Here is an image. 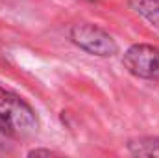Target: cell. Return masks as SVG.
Wrapping results in <instances>:
<instances>
[{
  "instance_id": "5b68a950",
  "label": "cell",
  "mask_w": 159,
  "mask_h": 158,
  "mask_svg": "<svg viewBox=\"0 0 159 158\" xmlns=\"http://www.w3.org/2000/svg\"><path fill=\"white\" fill-rule=\"evenodd\" d=\"M131 9L159 28V0H128Z\"/></svg>"
},
{
  "instance_id": "8992f818",
  "label": "cell",
  "mask_w": 159,
  "mask_h": 158,
  "mask_svg": "<svg viewBox=\"0 0 159 158\" xmlns=\"http://www.w3.org/2000/svg\"><path fill=\"white\" fill-rule=\"evenodd\" d=\"M41 155H44V156H50V155H54L50 149H34V151H30L28 153V156H41Z\"/></svg>"
},
{
  "instance_id": "6da1fadb",
  "label": "cell",
  "mask_w": 159,
  "mask_h": 158,
  "mask_svg": "<svg viewBox=\"0 0 159 158\" xmlns=\"http://www.w3.org/2000/svg\"><path fill=\"white\" fill-rule=\"evenodd\" d=\"M0 125L9 136L26 138L37 132L39 119L20 95L0 87Z\"/></svg>"
},
{
  "instance_id": "52a82bcc",
  "label": "cell",
  "mask_w": 159,
  "mask_h": 158,
  "mask_svg": "<svg viewBox=\"0 0 159 158\" xmlns=\"http://www.w3.org/2000/svg\"><path fill=\"white\" fill-rule=\"evenodd\" d=\"M7 136H9V134H7V132L4 130V126L0 125V151L6 147V140H7Z\"/></svg>"
},
{
  "instance_id": "277c9868",
  "label": "cell",
  "mask_w": 159,
  "mask_h": 158,
  "mask_svg": "<svg viewBox=\"0 0 159 158\" xmlns=\"http://www.w3.org/2000/svg\"><path fill=\"white\" fill-rule=\"evenodd\" d=\"M128 151L133 156H159V138L144 136L128 141Z\"/></svg>"
},
{
  "instance_id": "3957f363",
  "label": "cell",
  "mask_w": 159,
  "mask_h": 158,
  "mask_svg": "<svg viewBox=\"0 0 159 158\" xmlns=\"http://www.w3.org/2000/svg\"><path fill=\"white\" fill-rule=\"evenodd\" d=\"M122 63L137 78L159 80V48L157 47H152V45H146V43L131 45L124 52Z\"/></svg>"
},
{
  "instance_id": "7a4b0ae2",
  "label": "cell",
  "mask_w": 159,
  "mask_h": 158,
  "mask_svg": "<svg viewBox=\"0 0 159 158\" xmlns=\"http://www.w3.org/2000/svg\"><path fill=\"white\" fill-rule=\"evenodd\" d=\"M69 37L76 47H80L81 50H85L93 56L111 58L119 52V45L115 43V39L106 30H102L100 26H96L93 22L72 24L69 30Z\"/></svg>"
}]
</instances>
